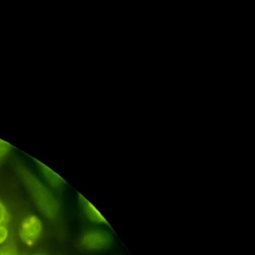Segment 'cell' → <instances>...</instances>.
<instances>
[{
  "label": "cell",
  "mask_w": 255,
  "mask_h": 255,
  "mask_svg": "<svg viewBox=\"0 0 255 255\" xmlns=\"http://www.w3.org/2000/svg\"><path fill=\"white\" fill-rule=\"evenodd\" d=\"M15 167L19 177L30 191L37 207L47 218L55 219L59 213V204L52 193L24 165L17 163Z\"/></svg>",
  "instance_id": "1"
},
{
  "label": "cell",
  "mask_w": 255,
  "mask_h": 255,
  "mask_svg": "<svg viewBox=\"0 0 255 255\" xmlns=\"http://www.w3.org/2000/svg\"><path fill=\"white\" fill-rule=\"evenodd\" d=\"M112 242V235L102 229H89L82 234L80 239V245L82 248L89 251L107 249L111 246Z\"/></svg>",
  "instance_id": "2"
},
{
  "label": "cell",
  "mask_w": 255,
  "mask_h": 255,
  "mask_svg": "<svg viewBox=\"0 0 255 255\" xmlns=\"http://www.w3.org/2000/svg\"><path fill=\"white\" fill-rule=\"evenodd\" d=\"M42 230L43 224L41 219L36 215H28L20 224L19 236L26 246L32 247L39 240Z\"/></svg>",
  "instance_id": "3"
},
{
  "label": "cell",
  "mask_w": 255,
  "mask_h": 255,
  "mask_svg": "<svg viewBox=\"0 0 255 255\" xmlns=\"http://www.w3.org/2000/svg\"><path fill=\"white\" fill-rule=\"evenodd\" d=\"M79 205L83 214L89 221L96 224L109 225V222L105 218V216L98 210V208L90 200H88L82 194H79Z\"/></svg>",
  "instance_id": "4"
},
{
  "label": "cell",
  "mask_w": 255,
  "mask_h": 255,
  "mask_svg": "<svg viewBox=\"0 0 255 255\" xmlns=\"http://www.w3.org/2000/svg\"><path fill=\"white\" fill-rule=\"evenodd\" d=\"M36 163H37L38 169L40 170L43 177L46 179V181L49 183L50 186L54 188H61L66 184L65 179L61 175H59L57 172H55L53 169H51L49 166H47L46 164L40 161H36Z\"/></svg>",
  "instance_id": "5"
},
{
  "label": "cell",
  "mask_w": 255,
  "mask_h": 255,
  "mask_svg": "<svg viewBox=\"0 0 255 255\" xmlns=\"http://www.w3.org/2000/svg\"><path fill=\"white\" fill-rule=\"evenodd\" d=\"M0 255H19L16 246L13 243H9L0 247Z\"/></svg>",
  "instance_id": "6"
},
{
  "label": "cell",
  "mask_w": 255,
  "mask_h": 255,
  "mask_svg": "<svg viewBox=\"0 0 255 255\" xmlns=\"http://www.w3.org/2000/svg\"><path fill=\"white\" fill-rule=\"evenodd\" d=\"M11 145L5 140L0 138V161L10 152Z\"/></svg>",
  "instance_id": "7"
},
{
  "label": "cell",
  "mask_w": 255,
  "mask_h": 255,
  "mask_svg": "<svg viewBox=\"0 0 255 255\" xmlns=\"http://www.w3.org/2000/svg\"><path fill=\"white\" fill-rule=\"evenodd\" d=\"M9 219L8 211L5 205L0 201V225H5Z\"/></svg>",
  "instance_id": "8"
},
{
  "label": "cell",
  "mask_w": 255,
  "mask_h": 255,
  "mask_svg": "<svg viewBox=\"0 0 255 255\" xmlns=\"http://www.w3.org/2000/svg\"><path fill=\"white\" fill-rule=\"evenodd\" d=\"M8 237V229L5 225H0V245L6 241Z\"/></svg>",
  "instance_id": "9"
},
{
  "label": "cell",
  "mask_w": 255,
  "mask_h": 255,
  "mask_svg": "<svg viewBox=\"0 0 255 255\" xmlns=\"http://www.w3.org/2000/svg\"><path fill=\"white\" fill-rule=\"evenodd\" d=\"M34 255H45V254H34Z\"/></svg>",
  "instance_id": "10"
}]
</instances>
